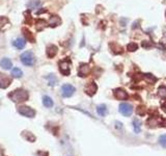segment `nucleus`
<instances>
[{
  "label": "nucleus",
  "mask_w": 166,
  "mask_h": 156,
  "mask_svg": "<svg viewBox=\"0 0 166 156\" xmlns=\"http://www.w3.org/2000/svg\"><path fill=\"white\" fill-rule=\"evenodd\" d=\"M8 98L11 100H13L14 102H24L28 99V93L23 89H18V90H15L8 94Z\"/></svg>",
  "instance_id": "obj_1"
},
{
  "label": "nucleus",
  "mask_w": 166,
  "mask_h": 156,
  "mask_svg": "<svg viewBox=\"0 0 166 156\" xmlns=\"http://www.w3.org/2000/svg\"><path fill=\"white\" fill-rule=\"evenodd\" d=\"M21 62L23 65L31 67V66H33L35 63V55H33V53L31 52V51H26V52L21 54Z\"/></svg>",
  "instance_id": "obj_2"
},
{
  "label": "nucleus",
  "mask_w": 166,
  "mask_h": 156,
  "mask_svg": "<svg viewBox=\"0 0 166 156\" xmlns=\"http://www.w3.org/2000/svg\"><path fill=\"white\" fill-rule=\"evenodd\" d=\"M119 113L125 117H130L133 114V106L129 103H121L118 108Z\"/></svg>",
  "instance_id": "obj_3"
},
{
  "label": "nucleus",
  "mask_w": 166,
  "mask_h": 156,
  "mask_svg": "<svg viewBox=\"0 0 166 156\" xmlns=\"http://www.w3.org/2000/svg\"><path fill=\"white\" fill-rule=\"evenodd\" d=\"M18 113L27 118H33L35 116V111L29 106H20L18 108Z\"/></svg>",
  "instance_id": "obj_4"
},
{
  "label": "nucleus",
  "mask_w": 166,
  "mask_h": 156,
  "mask_svg": "<svg viewBox=\"0 0 166 156\" xmlns=\"http://www.w3.org/2000/svg\"><path fill=\"white\" fill-rule=\"evenodd\" d=\"M75 91H76V90H75V87L73 86L72 84H63L61 87V94L65 98H69V97L73 96Z\"/></svg>",
  "instance_id": "obj_5"
},
{
  "label": "nucleus",
  "mask_w": 166,
  "mask_h": 156,
  "mask_svg": "<svg viewBox=\"0 0 166 156\" xmlns=\"http://www.w3.org/2000/svg\"><path fill=\"white\" fill-rule=\"evenodd\" d=\"M59 71L65 76L70 75V63L68 60H61L59 63Z\"/></svg>",
  "instance_id": "obj_6"
},
{
  "label": "nucleus",
  "mask_w": 166,
  "mask_h": 156,
  "mask_svg": "<svg viewBox=\"0 0 166 156\" xmlns=\"http://www.w3.org/2000/svg\"><path fill=\"white\" fill-rule=\"evenodd\" d=\"M90 72V67L87 64H81L79 67V70H78V74H79L80 77H84L87 76Z\"/></svg>",
  "instance_id": "obj_7"
},
{
  "label": "nucleus",
  "mask_w": 166,
  "mask_h": 156,
  "mask_svg": "<svg viewBox=\"0 0 166 156\" xmlns=\"http://www.w3.org/2000/svg\"><path fill=\"white\" fill-rule=\"evenodd\" d=\"M12 82V79L7 77L5 74H1L0 73V87L1 89H6Z\"/></svg>",
  "instance_id": "obj_8"
},
{
  "label": "nucleus",
  "mask_w": 166,
  "mask_h": 156,
  "mask_svg": "<svg viewBox=\"0 0 166 156\" xmlns=\"http://www.w3.org/2000/svg\"><path fill=\"white\" fill-rule=\"evenodd\" d=\"M97 90H98V86L95 82H89V83L85 86V93H86L88 96H94V95L96 94Z\"/></svg>",
  "instance_id": "obj_9"
},
{
  "label": "nucleus",
  "mask_w": 166,
  "mask_h": 156,
  "mask_svg": "<svg viewBox=\"0 0 166 156\" xmlns=\"http://www.w3.org/2000/svg\"><path fill=\"white\" fill-rule=\"evenodd\" d=\"M113 93H114V97L118 100H126L128 98V94H127V92L125 91L124 89H116L114 90Z\"/></svg>",
  "instance_id": "obj_10"
},
{
  "label": "nucleus",
  "mask_w": 166,
  "mask_h": 156,
  "mask_svg": "<svg viewBox=\"0 0 166 156\" xmlns=\"http://www.w3.org/2000/svg\"><path fill=\"white\" fill-rule=\"evenodd\" d=\"M0 66H1L2 69L4 70H9L12 68V60L9 59V58H2L1 62H0Z\"/></svg>",
  "instance_id": "obj_11"
},
{
  "label": "nucleus",
  "mask_w": 166,
  "mask_h": 156,
  "mask_svg": "<svg viewBox=\"0 0 166 156\" xmlns=\"http://www.w3.org/2000/svg\"><path fill=\"white\" fill-rule=\"evenodd\" d=\"M57 47L54 45H50V46H48V48H47V55H48V57H50V58H52V57H54L56 54H57Z\"/></svg>",
  "instance_id": "obj_12"
},
{
  "label": "nucleus",
  "mask_w": 166,
  "mask_h": 156,
  "mask_svg": "<svg viewBox=\"0 0 166 156\" xmlns=\"http://www.w3.org/2000/svg\"><path fill=\"white\" fill-rule=\"evenodd\" d=\"M97 113L99 116L105 117L108 114V108H107V106L105 105V104H100V105L97 107Z\"/></svg>",
  "instance_id": "obj_13"
},
{
  "label": "nucleus",
  "mask_w": 166,
  "mask_h": 156,
  "mask_svg": "<svg viewBox=\"0 0 166 156\" xmlns=\"http://www.w3.org/2000/svg\"><path fill=\"white\" fill-rule=\"evenodd\" d=\"M60 22H61V20L58 16H52L49 19V24H50L51 27H56L57 25H59Z\"/></svg>",
  "instance_id": "obj_14"
},
{
  "label": "nucleus",
  "mask_w": 166,
  "mask_h": 156,
  "mask_svg": "<svg viewBox=\"0 0 166 156\" xmlns=\"http://www.w3.org/2000/svg\"><path fill=\"white\" fill-rule=\"evenodd\" d=\"M13 45L17 48V49H23V48L25 47V41L21 38L16 39V40H14Z\"/></svg>",
  "instance_id": "obj_15"
},
{
  "label": "nucleus",
  "mask_w": 166,
  "mask_h": 156,
  "mask_svg": "<svg viewBox=\"0 0 166 156\" xmlns=\"http://www.w3.org/2000/svg\"><path fill=\"white\" fill-rule=\"evenodd\" d=\"M143 78H144V80L146 82H148V83H153L154 84L156 81H157V77H155L152 74H148V73L143 74Z\"/></svg>",
  "instance_id": "obj_16"
},
{
  "label": "nucleus",
  "mask_w": 166,
  "mask_h": 156,
  "mask_svg": "<svg viewBox=\"0 0 166 156\" xmlns=\"http://www.w3.org/2000/svg\"><path fill=\"white\" fill-rule=\"evenodd\" d=\"M46 26H47V23H46V21L43 20V19H38V20L35 22V27L38 31L43 30Z\"/></svg>",
  "instance_id": "obj_17"
},
{
  "label": "nucleus",
  "mask_w": 166,
  "mask_h": 156,
  "mask_svg": "<svg viewBox=\"0 0 166 156\" xmlns=\"http://www.w3.org/2000/svg\"><path fill=\"white\" fill-rule=\"evenodd\" d=\"M43 104L46 107L50 108V107L53 106V101H52V99H51L49 96H44V98H43Z\"/></svg>",
  "instance_id": "obj_18"
},
{
  "label": "nucleus",
  "mask_w": 166,
  "mask_h": 156,
  "mask_svg": "<svg viewBox=\"0 0 166 156\" xmlns=\"http://www.w3.org/2000/svg\"><path fill=\"white\" fill-rule=\"evenodd\" d=\"M46 79H48L49 85H50V86H54V85L57 83V78H56L55 75H53V74L48 75V76L46 77Z\"/></svg>",
  "instance_id": "obj_19"
},
{
  "label": "nucleus",
  "mask_w": 166,
  "mask_h": 156,
  "mask_svg": "<svg viewBox=\"0 0 166 156\" xmlns=\"http://www.w3.org/2000/svg\"><path fill=\"white\" fill-rule=\"evenodd\" d=\"M12 76L15 78H21L23 76V72H22L19 68H14V69L12 70Z\"/></svg>",
  "instance_id": "obj_20"
},
{
  "label": "nucleus",
  "mask_w": 166,
  "mask_h": 156,
  "mask_svg": "<svg viewBox=\"0 0 166 156\" xmlns=\"http://www.w3.org/2000/svg\"><path fill=\"white\" fill-rule=\"evenodd\" d=\"M133 127H134V130H135L136 133H139L141 130V123L140 121L138 120V119H135V120L133 121Z\"/></svg>",
  "instance_id": "obj_21"
},
{
  "label": "nucleus",
  "mask_w": 166,
  "mask_h": 156,
  "mask_svg": "<svg viewBox=\"0 0 166 156\" xmlns=\"http://www.w3.org/2000/svg\"><path fill=\"white\" fill-rule=\"evenodd\" d=\"M158 95H159L160 98L166 99V86H164V85H161L159 89H158Z\"/></svg>",
  "instance_id": "obj_22"
},
{
  "label": "nucleus",
  "mask_w": 166,
  "mask_h": 156,
  "mask_svg": "<svg viewBox=\"0 0 166 156\" xmlns=\"http://www.w3.org/2000/svg\"><path fill=\"white\" fill-rule=\"evenodd\" d=\"M137 49H138V45L134 42L129 43L128 46H127V50L130 51V52H134V51H136Z\"/></svg>",
  "instance_id": "obj_23"
},
{
  "label": "nucleus",
  "mask_w": 166,
  "mask_h": 156,
  "mask_svg": "<svg viewBox=\"0 0 166 156\" xmlns=\"http://www.w3.org/2000/svg\"><path fill=\"white\" fill-rule=\"evenodd\" d=\"M28 6H29V8H38V7L41 6V1H38V0L32 1L28 4Z\"/></svg>",
  "instance_id": "obj_24"
},
{
  "label": "nucleus",
  "mask_w": 166,
  "mask_h": 156,
  "mask_svg": "<svg viewBox=\"0 0 166 156\" xmlns=\"http://www.w3.org/2000/svg\"><path fill=\"white\" fill-rule=\"evenodd\" d=\"M159 143L163 148H166V134L161 135L159 137Z\"/></svg>",
  "instance_id": "obj_25"
},
{
  "label": "nucleus",
  "mask_w": 166,
  "mask_h": 156,
  "mask_svg": "<svg viewBox=\"0 0 166 156\" xmlns=\"http://www.w3.org/2000/svg\"><path fill=\"white\" fill-rule=\"evenodd\" d=\"M153 46V44L151 42H148V41H144V42H142V47L145 48V49H148V48H151Z\"/></svg>",
  "instance_id": "obj_26"
},
{
  "label": "nucleus",
  "mask_w": 166,
  "mask_h": 156,
  "mask_svg": "<svg viewBox=\"0 0 166 156\" xmlns=\"http://www.w3.org/2000/svg\"><path fill=\"white\" fill-rule=\"evenodd\" d=\"M24 133H25V134H23V136L24 137H26V140H28L29 142H35L32 138H30V136H33L30 132H24Z\"/></svg>",
  "instance_id": "obj_27"
},
{
  "label": "nucleus",
  "mask_w": 166,
  "mask_h": 156,
  "mask_svg": "<svg viewBox=\"0 0 166 156\" xmlns=\"http://www.w3.org/2000/svg\"><path fill=\"white\" fill-rule=\"evenodd\" d=\"M119 22H121V25L123 26V27H125L126 24H127V22H128V20H127L126 18H121V20H119Z\"/></svg>",
  "instance_id": "obj_28"
},
{
  "label": "nucleus",
  "mask_w": 166,
  "mask_h": 156,
  "mask_svg": "<svg viewBox=\"0 0 166 156\" xmlns=\"http://www.w3.org/2000/svg\"><path fill=\"white\" fill-rule=\"evenodd\" d=\"M115 124H116V126H115L116 128H119V129H121V127H123V126H121V122H115Z\"/></svg>",
  "instance_id": "obj_29"
},
{
  "label": "nucleus",
  "mask_w": 166,
  "mask_h": 156,
  "mask_svg": "<svg viewBox=\"0 0 166 156\" xmlns=\"http://www.w3.org/2000/svg\"><path fill=\"white\" fill-rule=\"evenodd\" d=\"M161 108L163 109V111H164V113H166V102H165V103H163L162 105H161Z\"/></svg>",
  "instance_id": "obj_30"
},
{
  "label": "nucleus",
  "mask_w": 166,
  "mask_h": 156,
  "mask_svg": "<svg viewBox=\"0 0 166 156\" xmlns=\"http://www.w3.org/2000/svg\"><path fill=\"white\" fill-rule=\"evenodd\" d=\"M165 38H166V32H165Z\"/></svg>",
  "instance_id": "obj_31"
},
{
  "label": "nucleus",
  "mask_w": 166,
  "mask_h": 156,
  "mask_svg": "<svg viewBox=\"0 0 166 156\" xmlns=\"http://www.w3.org/2000/svg\"><path fill=\"white\" fill-rule=\"evenodd\" d=\"M165 15H166V12H165Z\"/></svg>",
  "instance_id": "obj_32"
}]
</instances>
